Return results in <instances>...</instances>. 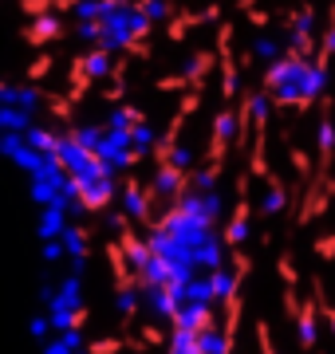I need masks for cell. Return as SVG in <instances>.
<instances>
[{"label": "cell", "instance_id": "cell-16", "mask_svg": "<svg viewBox=\"0 0 335 354\" xmlns=\"http://www.w3.org/2000/svg\"><path fill=\"white\" fill-rule=\"evenodd\" d=\"M52 67H55V55H52V51H39L36 59L28 64V83H39V79L48 75Z\"/></svg>", "mask_w": 335, "mask_h": 354}, {"label": "cell", "instance_id": "cell-1", "mask_svg": "<svg viewBox=\"0 0 335 354\" xmlns=\"http://www.w3.org/2000/svg\"><path fill=\"white\" fill-rule=\"evenodd\" d=\"M264 95L272 99V106L280 111H311L320 99H327V87H332V67L311 64L308 55H296V51L284 48L280 59H272L264 67V79H260Z\"/></svg>", "mask_w": 335, "mask_h": 354}, {"label": "cell", "instance_id": "cell-12", "mask_svg": "<svg viewBox=\"0 0 335 354\" xmlns=\"http://www.w3.org/2000/svg\"><path fill=\"white\" fill-rule=\"evenodd\" d=\"M12 106L36 114L39 106H44V91H39V83H12Z\"/></svg>", "mask_w": 335, "mask_h": 354}, {"label": "cell", "instance_id": "cell-9", "mask_svg": "<svg viewBox=\"0 0 335 354\" xmlns=\"http://www.w3.org/2000/svg\"><path fill=\"white\" fill-rule=\"evenodd\" d=\"M79 64H83V75H87L91 83H107L118 59H115V51L95 48V44H91V51H83V55H79Z\"/></svg>", "mask_w": 335, "mask_h": 354}, {"label": "cell", "instance_id": "cell-13", "mask_svg": "<svg viewBox=\"0 0 335 354\" xmlns=\"http://www.w3.org/2000/svg\"><path fill=\"white\" fill-rule=\"evenodd\" d=\"M332 55H335V4L327 8V28H323L320 48H316V64H320V67H332Z\"/></svg>", "mask_w": 335, "mask_h": 354}, {"label": "cell", "instance_id": "cell-4", "mask_svg": "<svg viewBox=\"0 0 335 354\" xmlns=\"http://www.w3.org/2000/svg\"><path fill=\"white\" fill-rule=\"evenodd\" d=\"M233 142H237V111H233V106H221V111L213 114V130H209L206 158L209 162H217V165H225Z\"/></svg>", "mask_w": 335, "mask_h": 354}, {"label": "cell", "instance_id": "cell-6", "mask_svg": "<svg viewBox=\"0 0 335 354\" xmlns=\"http://www.w3.org/2000/svg\"><path fill=\"white\" fill-rule=\"evenodd\" d=\"M217 16H221V4H209L206 12H174L162 28H166V39H170V44H181V39L190 36L197 24H206V20H217Z\"/></svg>", "mask_w": 335, "mask_h": 354}, {"label": "cell", "instance_id": "cell-11", "mask_svg": "<svg viewBox=\"0 0 335 354\" xmlns=\"http://www.w3.org/2000/svg\"><path fill=\"white\" fill-rule=\"evenodd\" d=\"M288 205V189H284V181L276 174L264 177V197H260V213L264 216H276Z\"/></svg>", "mask_w": 335, "mask_h": 354}, {"label": "cell", "instance_id": "cell-7", "mask_svg": "<svg viewBox=\"0 0 335 354\" xmlns=\"http://www.w3.org/2000/svg\"><path fill=\"white\" fill-rule=\"evenodd\" d=\"M323 111H320V122H316V158H320V169L327 174V165L335 158V122H332V102L320 99Z\"/></svg>", "mask_w": 335, "mask_h": 354}, {"label": "cell", "instance_id": "cell-10", "mask_svg": "<svg viewBox=\"0 0 335 354\" xmlns=\"http://www.w3.org/2000/svg\"><path fill=\"white\" fill-rule=\"evenodd\" d=\"M123 205H127V216L150 221V193L142 189L138 177H127V185H123Z\"/></svg>", "mask_w": 335, "mask_h": 354}, {"label": "cell", "instance_id": "cell-5", "mask_svg": "<svg viewBox=\"0 0 335 354\" xmlns=\"http://www.w3.org/2000/svg\"><path fill=\"white\" fill-rule=\"evenodd\" d=\"M20 39H24L28 48H48V44H55V39H64V16L60 12L32 16V20L24 24V32H20Z\"/></svg>", "mask_w": 335, "mask_h": 354}, {"label": "cell", "instance_id": "cell-3", "mask_svg": "<svg viewBox=\"0 0 335 354\" xmlns=\"http://www.w3.org/2000/svg\"><path fill=\"white\" fill-rule=\"evenodd\" d=\"M213 64H217V55L213 51H194L185 64H181L178 75H166L158 79L154 87L158 91H190V87H206V75L213 71Z\"/></svg>", "mask_w": 335, "mask_h": 354}, {"label": "cell", "instance_id": "cell-15", "mask_svg": "<svg viewBox=\"0 0 335 354\" xmlns=\"http://www.w3.org/2000/svg\"><path fill=\"white\" fill-rule=\"evenodd\" d=\"M130 142H134V150H138V153H150V150H154V127L142 118L138 127H130Z\"/></svg>", "mask_w": 335, "mask_h": 354}, {"label": "cell", "instance_id": "cell-17", "mask_svg": "<svg viewBox=\"0 0 335 354\" xmlns=\"http://www.w3.org/2000/svg\"><path fill=\"white\" fill-rule=\"evenodd\" d=\"M20 12L32 20V16H44V12H55V0H20Z\"/></svg>", "mask_w": 335, "mask_h": 354}, {"label": "cell", "instance_id": "cell-2", "mask_svg": "<svg viewBox=\"0 0 335 354\" xmlns=\"http://www.w3.org/2000/svg\"><path fill=\"white\" fill-rule=\"evenodd\" d=\"M284 28H288V44H284V48L316 59V8H311V4L292 8V12L284 16Z\"/></svg>", "mask_w": 335, "mask_h": 354}, {"label": "cell", "instance_id": "cell-18", "mask_svg": "<svg viewBox=\"0 0 335 354\" xmlns=\"http://www.w3.org/2000/svg\"><path fill=\"white\" fill-rule=\"evenodd\" d=\"M245 16H248V24H253V28H260V32H264V28H269V24H272V16H269V12H264V8H248V12H245Z\"/></svg>", "mask_w": 335, "mask_h": 354}, {"label": "cell", "instance_id": "cell-19", "mask_svg": "<svg viewBox=\"0 0 335 354\" xmlns=\"http://www.w3.org/2000/svg\"><path fill=\"white\" fill-rule=\"evenodd\" d=\"M316 252H320L323 260H332V256H335V232H332V236H320V241H316Z\"/></svg>", "mask_w": 335, "mask_h": 354}, {"label": "cell", "instance_id": "cell-8", "mask_svg": "<svg viewBox=\"0 0 335 354\" xmlns=\"http://www.w3.org/2000/svg\"><path fill=\"white\" fill-rule=\"evenodd\" d=\"M284 55V44L276 36H269V32H257V36L248 39V48H245V55H241V59H237V64H264L269 67L272 59H280Z\"/></svg>", "mask_w": 335, "mask_h": 354}, {"label": "cell", "instance_id": "cell-14", "mask_svg": "<svg viewBox=\"0 0 335 354\" xmlns=\"http://www.w3.org/2000/svg\"><path fill=\"white\" fill-rule=\"evenodd\" d=\"M134 4H138L146 16H150V24H154V28L166 24L170 16L178 12V4H174V0H134Z\"/></svg>", "mask_w": 335, "mask_h": 354}]
</instances>
